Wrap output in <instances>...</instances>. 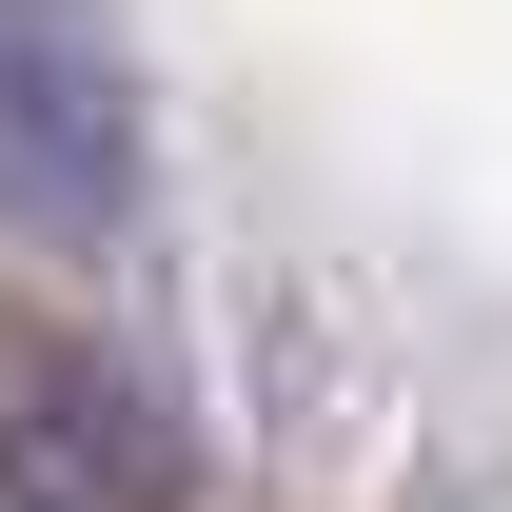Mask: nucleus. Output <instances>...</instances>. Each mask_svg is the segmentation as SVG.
Instances as JSON below:
<instances>
[{
	"label": "nucleus",
	"mask_w": 512,
	"mask_h": 512,
	"mask_svg": "<svg viewBox=\"0 0 512 512\" xmlns=\"http://www.w3.org/2000/svg\"><path fill=\"white\" fill-rule=\"evenodd\" d=\"M138 197V60L99 0H0V217L99 237Z\"/></svg>",
	"instance_id": "f257e3e1"
},
{
	"label": "nucleus",
	"mask_w": 512,
	"mask_h": 512,
	"mask_svg": "<svg viewBox=\"0 0 512 512\" xmlns=\"http://www.w3.org/2000/svg\"><path fill=\"white\" fill-rule=\"evenodd\" d=\"M0 512H197V453L119 355H40L0 375Z\"/></svg>",
	"instance_id": "f03ea898"
}]
</instances>
